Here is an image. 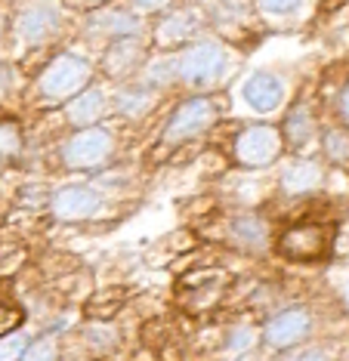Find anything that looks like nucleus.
<instances>
[{
    "label": "nucleus",
    "mask_w": 349,
    "mask_h": 361,
    "mask_svg": "<svg viewBox=\"0 0 349 361\" xmlns=\"http://www.w3.org/2000/svg\"><path fill=\"white\" fill-rule=\"evenodd\" d=\"M96 56L74 47H62V50H49L44 59L28 71V84H25L22 105L31 111L49 114L59 111L71 96H78L84 87L96 80Z\"/></svg>",
    "instance_id": "1"
},
{
    "label": "nucleus",
    "mask_w": 349,
    "mask_h": 361,
    "mask_svg": "<svg viewBox=\"0 0 349 361\" xmlns=\"http://www.w3.org/2000/svg\"><path fill=\"white\" fill-rule=\"evenodd\" d=\"M69 6L62 0H22L10 10V40L19 56H44L69 37Z\"/></svg>",
    "instance_id": "2"
},
{
    "label": "nucleus",
    "mask_w": 349,
    "mask_h": 361,
    "mask_svg": "<svg viewBox=\"0 0 349 361\" xmlns=\"http://www.w3.org/2000/svg\"><path fill=\"white\" fill-rule=\"evenodd\" d=\"M121 133L114 124L62 130L53 139V161L69 176H96L121 161Z\"/></svg>",
    "instance_id": "3"
},
{
    "label": "nucleus",
    "mask_w": 349,
    "mask_h": 361,
    "mask_svg": "<svg viewBox=\"0 0 349 361\" xmlns=\"http://www.w3.org/2000/svg\"><path fill=\"white\" fill-rule=\"evenodd\" d=\"M226 114V99H220V93H189L186 99H179L167 111V118L161 121L155 139L158 154H173L182 145H192L198 139H204Z\"/></svg>",
    "instance_id": "4"
},
{
    "label": "nucleus",
    "mask_w": 349,
    "mask_h": 361,
    "mask_svg": "<svg viewBox=\"0 0 349 361\" xmlns=\"http://www.w3.org/2000/svg\"><path fill=\"white\" fill-rule=\"evenodd\" d=\"M114 198L105 195V188L93 179H65L53 185L47 201V216L56 226H90L112 213Z\"/></svg>",
    "instance_id": "5"
},
{
    "label": "nucleus",
    "mask_w": 349,
    "mask_h": 361,
    "mask_svg": "<svg viewBox=\"0 0 349 361\" xmlns=\"http://www.w3.org/2000/svg\"><path fill=\"white\" fill-rule=\"evenodd\" d=\"M229 75V50L220 37L201 35L177 50V80L192 93H213Z\"/></svg>",
    "instance_id": "6"
},
{
    "label": "nucleus",
    "mask_w": 349,
    "mask_h": 361,
    "mask_svg": "<svg viewBox=\"0 0 349 361\" xmlns=\"http://www.w3.org/2000/svg\"><path fill=\"white\" fill-rule=\"evenodd\" d=\"M229 152L235 167L247 170V173H260V170L278 167L285 161L288 145L278 124H272V121H251V124L235 130Z\"/></svg>",
    "instance_id": "7"
},
{
    "label": "nucleus",
    "mask_w": 349,
    "mask_h": 361,
    "mask_svg": "<svg viewBox=\"0 0 349 361\" xmlns=\"http://www.w3.org/2000/svg\"><path fill=\"white\" fill-rule=\"evenodd\" d=\"M276 253L297 266H309V262L328 259L337 247V226L328 219H297L288 223L276 235Z\"/></svg>",
    "instance_id": "8"
},
{
    "label": "nucleus",
    "mask_w": 349,
    "mask_h": 361,
    "mask_svg": "<svg viewBox=\"0 0 349 361\" xmlns=\"http://www.w3.org/2000/svg\"><path fill=\"white\" fill-rule=\"evenodd\" d=\"M211 25V13L204 6L195 4H173L170 10L158 13L155 22H148V44L152 53H177L186 44H192L195 37L204 35V28Z\"/></svg>",
    "instance_id": "9"
},
{
    "label": "nucleus",
    "mask_w": 349,
    "mask_h": 361,
    "mask_svg": "<svg viewBox=\"0 0 349 361\" xmlns=\"http://www.w3.org/2000/svg\"><path fill=\"white\" fill-rule=\"evenodd\" d=\"M148 59H152L148 31L146 35L114 37L96 50V75H99V80L114 87V84H124V80H133L143 75Z\"/></svg>",
    "instance_id": "10"
},
{
    "label": "nucleus",
    "mask_w": 349,
    "mask_h": 361,
    "mask_svg": "<svg viewBox=\"0 0 349 361\" xmlns=\"http://www.w3.org/2000/svg\"><path fill=\"white\" fill-rule=\"evenodd\" d=\"M78 31L87 44H93L99 50V47L109 44V40H114V37L146 35L148 22H146V16H139L136 10H130L124 0H118V4H109V6H99V10L84 13L81 16Z\"/></svg>",
    "instance_id": "11"
},
{
    "label": "nucleus",
    "mask_w": 349,
    "mask_h": 361,
    "mask_svg": "<svg viewBox=\"0 0 349 361\" xmlns=\"http://www.w3.org/2000/svg\"><path fill=\"white\" fill-rule=\"evenodd\" d=\"M312 327H315V315L309 306H281L263 318L260 346L276 352V355H285V352H294L300 343L309 340Z\"/></svg>",
    "instance_id": "12"
},
{
    "label": "nucleus",
    "mask_w": 349,
    "mask_h": 361,
    "mask_svg": "<svg viewBox=\"0 0 349 361\" xmlns=\"http://www.w3.org/2000/svg\"><path fill=\"white\" fill-rule=\"evenodd\" d=\"M164 96H167L164 90L152 87L143 78L114 84L112 87V118H118L124 127H136L158 111V105L164 102Z\"/></svg>",
    "instance_id": "13"
},
{
    "label": "nucleus",
    "mask_w": 349,
    "mask_h": 361,
    "mask_svg": "<svg viewBox=\"0 0 349 361\" xmlns=\"http://www.w3.org/2000/svg\"><path fill=\"white\" fill-rule=\"evenodd\" d=\"M223 238H226L229 247H235L238 253H247V257H263V253H269L272 244H276L269 219L256 210L229 213L226 223H223Z\"/></svg>",
    "instance_id": "14"
},
{
    "label": "nucleus",
    "mask_w": 349,
    "mask_h": 361,
    "mask_svg": "<svg viewBox=\"0 0 349 361\" xmlns=\"http://www.w3.org/2000/svg\"><path fill=\"white\" fill-rule=\"evenodd\" d=\"M328 164L312 154H290L288 161L278 164V195L281 198H309L325 188Z\"/></svg>",
    "instance_id": "15"
},
{
    "label": "nucleus",
    "mask_w": 349,
    "mask_h": 361,
    "mask_svg": "<svg viewBox=\"0 0 349 361\" xmlns=\"http://www.w3.org/2000/svg\"><path fill=\"white\" fill-rule=\"evenodd\" d=\"M56 114L62 118V130L105 124V121H112V87L96 78L93 84L84 87L78 96H71Z\"/></svg>",
    "instance_id": "16"
},
{
    "label": "nucleus",
    "mask_w": 349,
    "mask_h": 361,
    "mask_svg": "<svg viewBox=\"0 0 349 361\" xmlns=\"http://www.w3.org/2000/svg\"><path fill=\"white\" fill-rule=\"evenodd\" d=\"M238 93H241V102L254 114H276L288 105V80L278 71L256 68L241 80Z\"/></svg>",
    "instance_id": "17"
},
{
    "label": "nucleus",
    "mask_w": 349,
    "mask_h": 361,
    "mask_svg": "<svg viewBox=\"0 0 349 361\" xmlns=\"http://www.w3.org/2000/svg\"><path fill=\"white\" fill-rule=\"evenodd\" d=\"M281 136H285V145L290 154H306L319 142L321 124H319V114H315L312 102L297 99L294 105H288L285 121H281Z\"/></svg>",
    "instance_id": "18"
},
{
    "label": "nucleus",
    "mask_w": 349,
    "mask_h": 361,
    "mask_svg": "<svg viewBox=\"0 0 349 361\" xmlns=\"http://www.w3.org/2000/svg\"><path fill=\"white\" fill-rule=\"evenodd\" d=\"M74 336L87 361H109L124 346V331L118 322H84Z\"/></svg>",
    "instance_id": "19"
},
{
    "label": "nucleus",
    "mask_w": 349,
    "mask_h": 361,
    "mask_svg": "<svg viewBox=\"0 0 349 361\" xmlns=\"http://www.w3.org/2000/svg\"><path fill=\"white\" fill-rule=\"evenodd\" d=\"M127 300H130V293L124 284L96 287L81 302V315H84V322H118L124 315V309H127Z\"/></svg>",
    "instance_id": "20"
},
{
    "label": "nucleus",
    "mask_w": 349,
    "mask_h": 361,
    "mask_svg": "<svg viewBox=\"0 0 349 361\" xmlns=\"http://www.w3.org/2000/svg\"><path fill=\"white\" fill-rule=\"evenodd\" d=\"M31 139H28V121L19 114H4L0 118V167L13 170L28 158Z\"/></svg>",
    "instance_id": "21"
},
{
    "label": "nucleus",
    "mask_w": 349,
    "mask_h": 361,
    "mask_svg": "<svg viewBox=\"0 0 349 361\" xmlns=\"http://www.w3.org/2000/svg\"><path fill=\"white\" fill-rule=\"evenodd\" d=\"M19 361H65L62 327H40V331H35Z\"/></svg>",
    "instance_id": "22"
},
{
    "label": "nucleus",
    "mask_w": 349,
    "mask_h": 361,
    "mask_svg": "<svg viewBox=\"0 0 349 361\" xmlns=\"http://www.w3.org/2000/svg\"><path fill=\"white\" fill-rule=\"evenodd\" d=\"M315 145H319L325 164H331V167H349V130L343 124L325 127Z\"/></svg>",
    "instance_id": "23"
},
{
    "label": "nucleus",
    "mask_w": 349,
    "mask_h": 361,
    "mask_svg": "<svg viewBox=\"0 0 349 361\" xmlns=\"http://www.w3.org/2000/svg\"><path fill=\"white\" fill-rule=\"evenodd\" d=\"M256 343H260V327L241 322V324H229L226 331L220 334V346L226 352H235V355H241V352H251Z\"/></svg>",
    "instance_id": "24"
},
{
    "label": "nucleus",
    "mask_w": 349,
    "mask_h": 361,
    "mask_svg": "<svg viewBox=\"0 0 349 361\" xmlns=\"http://www.w3.org/2000/svg\"><path fill=\"white\" fill-rule=\"evenodd\" d=\"M28 244L25 241H0V281L19 275L28 266Z\"/></svg>",
    "instance_id": "25"
},
{
    "label": "nucleus",
    "mask_w": 349,
    "mask_h": 361,
    "mask_svg": "<svg viewBox=\"0 0 349 361\" xmlns=\"http://www.w3.org/2000/svg\"><path fill=\"white\" fill-rule=\"evenodd\" d=\"M22 324H28V309H25V302L0 297V340H4L6 334L19 331Z\"/></svg>",
    "instance_id": "26"
},
{
    "label": "nucleus",
    "mask_w": 349,
    "mask_h": 361,
    "mask_svg": "<svg viewBox=\"0 0 349 361\" xmlns=\"http://www.w3.org/2000/svg\"><path fill=\"white\" fill-rule=\"evenodd\" d=\"M263 19H290L303 10V0H251Z\"/></svg>",
    "instance_id": "27"
},
{
    "label": "nucleus",
    "mask_w": 349,
    "mask_h": 361,
    "mask_svg": "<svg viewBox=\"0 0 349 361\" xmlns=\"http://www.w3.org/2000/svg\"><path fill=\"white\" fill-rule=\"evenodd\" d=\"M35 336V331L31 327H19V331L6 334L4 340H0V361H19V355L25 352V346H28V340Z\"/></svg>",
    "instance_id": "28"
},
{
    "label": "nucleus",
    "mask_w": 349,
    "mask_h": 361,
    "mask_svg": "<svg viewBox=\"0 0 349 361\" xmlns=\"http://www.w3.org/2000/svg\"><path fill=\"white\" fill-rule=\"evenodd\" d=\"M124 4H127L130 10H136L139 16H146V19H155L158 13L170 10V6L179 4V0H124Z\"/></svg>",
    "instance_id": "29"
},
{
    "label": "nucleus",
    "mask_w": 349,
    "mask_h": 361,
    "mask_svg": "<svg viewBox=\"0 0 349 361\" xmlns=\"http://www.w3.org/2000/svg\"><path fill=\"white\" fill-rule=\"evenodd\" d=\"M69 6V13L74 16H84L90 10H99V6H109V4H118V0H62Z\"/></svg>",
    "instance_id": "30"
},
{
    "label": "nucleus",
    "mask_w": 349,
    "mask_h": 361,
    "mask_svg": "<svg viewBox=\"0 0 349 361\" xmlns=\"http://www.w3.org/2000/svg\"><path fill=\"white\" fill-rule=\"evenodd\" d=\"M334 109H337L340 124H343V127L349 130V80H346V84L337 90V102H334Z\"/></svg>",
    "instance_id": "31"
},
{
    "label": "nucleus",
    "mask_w": 349,
    "mask_h": 361,
    "mask_svg": "<svg viewBox=\"0 0 349 361\" xmlns=\"http://www.w3.org/2000/svg\"><path fill=\"white\" fill-rule=\"evenodd\" d=\"M285 361H331V355L325 349H300L294 355H288Z\"/></svg>",
    "instance_id": "32"
},
{
    "label": "nucleus",
    "mask_w": 349,
    "mask_h": 361,
    "mask_svg": "<svg viewBox=\"0 0 349 361\" xmlns=\"http://www.w3.org/2000/svg\"><path fill=\"white\" fill-rule=\"evenodd\" d=\"M10 40V6L0 4V47H6Z\"/></svg>",
    "instance_id": "33"
},
{
    "label": "nucleus",
    "mask_w": 349,
    "mask_h": 361,
    "mask_svg": "<svg viewBox=\"0 0 349 361\" xmlns=\"http://www.w3.org/2000/svg\"><path fill=\"white\" fill-rule=\"evenodd\" d=\"M182 4H195V6H204V10H211L217 0H182Z\"/></svg>",
    "instance_id": "34"
},
{
    "label": "nucleus",
    "mask_w": 349,
    "mask_h": 361,
    "mask_svg": "<svg viewBox=\"0 0 349 361\" xmlns=\"http://www.w3.org/2000/svg\"><path fill=\"white\" fill-rule=\"evenodd\" d=\"M0 4H4V6H10V10H13V6H16V4H22V0H0Z\"/></svg>",
    "instance_id": "35"
},
{
    "label": "nucleus",
    "mask_w": 349,
    "mask_h": 361,
    "mask_svg": "<svg viewBox=\"0 0 349 361\" xmlns=\"http://www.w3.org/2000/svg\"><path fill=\"white\" fill-rule=\"evenodd\" d=\"M4 114H6V109H4V105H0V118H4Z\"/></svg>",
    "instance_id": "36"
},
{
    "label": "nucleus",
    "mask_w": 349,
    "mask_h": 361,
    "mask_svg": "<svg viewBox=\"0 0 349 361\" xmlns=\"http://www.w3.org/2000/svg\"><path fill=\"white\" fill-rule=\"evenodd\" d=\"M0 173H4V167H0Z\"/></svg>",
    "instance_id": "37"
}]
</instances>
